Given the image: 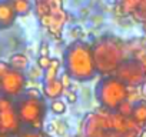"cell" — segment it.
Here are the masks:
<instances>
[{
    "instance_id": "1",
    "label": "cell",
    "mask_w": 146,
    "mask_h": 137,
    "mask_svg": "<svg viewBox=\"0 0 146 137\" xmlns=\"http://www.w3.org/2000/svg\"><path fill=\"white\" fill-rule=\"evenodd\" d=\"M63 64L64 73H67L72 80L76 82L85 83L93 80L98 74L92 46L80 40H76L70 46H67L63 56Z\"/></svg>"
},
{
    "instance_id": "2",
    "label": "cell",
    "mask_w": 146,
    "mask_h": 137,
    "mask_svg": "<svg viewBox=\"0 0 146 137\" xmlns=\"http://www.w3.org/2000/svg\"><path fill=\"white\" fill-rule=\"evenodd\" d=\"M92 53L96 72L102 76L115 74L119 64L126 59L123 41L112 34H105L99 37L92 46Z\"/></svg>"
},
{
    "instance_id": "3",
    "label": "cell",
    "mask_w": 146,
    "mask_h": 137,
    "mask_svg": "<svg viewBox=\"0 0 146 137\" xmlns=\"http://www.w3.org/2000/svg\"><path fill=\"white\" fill-rule=\"evenodd\" d=\"M98 103L108 111H116L119 104L129 97V87L116 76L102 77L95 89Z\"/></svg>"
},
{
    "instance_id": "4",
    "label": "cell",
    "mask_w": 146,
    "mask_h": 137,
    "mask_svg": "<svg viewBox=\"0 0 146 137\" xmlns=\"http://www.w3.org/2000/svg\"><path fill=\"white\" fill-rule=\"evenodd\" d=\"M16 106V113L22 124L39 131L43 126V117L46 114V106L43 99H19Z\"/></svg>"
},
{
    "instance_id": "5",
    "label": "cell",
    "mask_w": 146,
    "mask_h": 137,
    "mask_svg": "<svg viewBox=\"0 0 146 137\" xmlns=\"http://www.w3.org/2000/svg\"><path fill=\"white\" fill-rule=\"evenodd\" d=\"M113 76L123 82L129 89L140 87L142 83L146 80V68L139 57H126L119 64Z\"/></svg>"
},
{
    "instance_id": "6",
    "label": "cell",
    "mask_w": 146,
    "mask_h": 137,
    "mask_svg": "<svg viewBox=\"0 0 146 137\" xmlns=\"http://www.w3.org/2000/svg\"><path fill=\"white\" fill-rule=\"evenodd\" d=\"M20 120L16 113V106L12 99H0V133L2 134H16L20 130Z\"/></svg>"
},
{
    "instance_id": "7",
    "label": "cell",
    "mask_w": 146,
    "mask_h": 137,
    "mask_svg": "<svg viewBox=\"0 0 146 137\" xmlns=\"http://www.w3.org/2000/svg\"><path fill=\"white\" fill-rule=\"evenodd\" d=\"M26 89V76L23 72L17 70H10L0 79V92L3 97L7 99H15L19 97Z\"/></svg>"
},
{
    "instance_id": "8",
    "label": "cell",
    "mask_w": 146,
    "mask_h": 137,
    "mask_svg": "<svg viewBox=\"0 0 146 137\" xmlns=\"http://www.w3.org/2000/svg\"><path fill=\"white\" fill-rule=\"evenodd\" d=\"M16 12L12 0H0V29H9L16 22Z\"/></svg>"
},
{
    "instance_id": "9",
    "label": "cell",
    "mask_w": 146,
    "mask_h": 137,
    "mask_svg": "<svg viewBox=\"0 0 146 137\" xmlns=\"http://www.w3.org/2000/svg\"><path fill=\"white\" fill-rule=\"evenodd\" d=\"M130 119L137 124L139 128H145L146 127V100L135 101Z\"/></svg>"
},
{
    "instance_id": "10",
    "label": "cell",
    "mask_w": 146,
    "mask_h": 137,
    "mask_svg": "<svg viewBox=\"0 0 146 137\" xmlns=\"http://www.w3.org/2000/svg\"><path fill=\"white\" fill-rule=\"evenodd\" d=\"M63 92H64V87L62 86L59 77L56 80L43 83V96L47 97V99H50V100L60 99V96L63 94Z\"/></svg>"
},
{
    "instance_id": "11",
    "label": "cell",
    "mask_w": 146,
    "mask_h": 137,
    "mask_svg": "<svg viewBox=\"0 0 146 137\" xmlns=\"http://www.w3.org/2000/svg\"><path fill=\"white\" fill-rule=\"evenodd\" d=\"M9 66L13 70H17V72H26L29 68V59L26 54L23 53H15L9 57Z\"/></svg>"
},
{
    "instance_id": "12",
    "label": "cell",
    "mask_w": 146,
    "mask_h": 137,
    "mask_svg": "<svg viewBox=\"0 0 146 137\" xmlns=\"http://www.w3.org/2000/svg\"><path fill=\"white\" fill-rule=\"evenodd\" d=\"M59 67H60V60L59 59H52V63L50 66L43 70V83H47V82H52V80H56L57 79V72H59Z\"/></svg>"
},
{
    "instance_id": "13",
    "label": "cell",
    "mask_w": 146,
    "mask_h": 137,
    "mask_svg": "<svg viewBox=\"0 0 146 137\" xmlns=\"http://www.w3.org/2000/svg\"><path fill=\"white\" fill-rule=\"evenodd\" d=\"M142 0H120L119 2V10L122 12V14H133L136 12V9L140 6Z\"/></svg>"
},
{
    "instance_id": "14",
    "label": "cell",
    "mask_w": 146,
    "mask_h": 137,
    "mask_svg": "<svg viewBox=\"0 0 146 137\" xmlns=\"http://www.w3.org/2000/svg\"><path fill=\"white\" fill-rule=\"evenodd\" d=\"M15 12L17 16H26L32 12V3L30 0H12Z\"/></svg>"
},
{
    "instance_id": "15",
    "label": "cell",
    "mask_w": 146,
    "mask_h": 137,
    "mask_svg": "<svg viewBox=\"0 0 146 137\" xmlns=\"http://www.w3.org/2000/svg\"><path fill=\"white\" fill-rule=\"evenodd\" d=\"M133 104H135L133 101H130V100H125V101H122V103L119 104V107L116 109V113H117V114H120L122 117L127 119V117H130V116H132Z\"/></svg>"
},
{
    "instance_id": "16",
    "label": "cell",
    "mask_w": 146,
    "mask_h": 137,
    "mask_svg": "<svg viewBox=\"0 0 146 137\" xmlns=\"http://www.w3.org/2000/svg\"><path fill=\"white\" fill-rule=\"evenodd\" d=\"M50 110L53 111V114L62 116V114L66 113V103L63 100H60V99H54L50 103Z\"/></svg>"
},
{
    "instance_id": "17",
    "label": "cell",
    "mask_w": 146,
    "mask_h": 137,
    "mask_svg": "<svg viewBox=\"0 0 146 137\" xmlns=\"http://www.w3.org/2000/svg\"><path fill=\"white\" fill-rule=\"evenodd\" d=\"M50 63H52V57H49V56H40L37 59V66H39L40 70H46L50 66Z\"/></svg>"
},
{
    "instance_id": "18",
    "label": "cell",
    "mask_w": 146,
    "mask_h": 137,
    "mask_svg": "<svg viewBox=\"0 0 146 137\" xmlns=\"http://www.w3.org/2000/svg\"><path fill=\"white\" fill-rule=\"evenodd\" d=\"M25 97H29V99H43V93H40L37 89H27V90H25Z\"/></svg>"
},
{
    "instance_id": "19",
    "label": "cell",
    "mask_w": 146,
    "mask_h": 137,
    "mask_svg": "<svg viewBox=\"0 0 146 137\" xmlns=\"http://www.w3.org/2000/svg\"><path fill=\"white\" fill-rule=\"evenodd\" d=\"M59 80H60V83H62V86L64 87V89H69L70 87V84H72V79L69 77V74L67 73H62V76L59 77Z\"/></svg>"
},
{
    "instance_id": "20",
    "label": "cell",
    "mask_w": 146,
    "mask_h": 137,
    "mask_svg": "<svg viewBox=\"0 0 146 137\" xmlns=\"http://www.w3.org/2000/svg\"><path fill=\"white\" fill-rule=\"evenodd\" d=\"M19 137H49V136H47V134H42V133L33 130V131H26V133L20 134Z\"/></svg>"
},
{
    "instance_id": "21",
    "label": "cell",
    "mask_w": 146,
    "mask_h": 137,
    "mask_svg": "<svg viewBox=\"0 0 146 137\" xmlns=\"http://www.w3.org/2000/svg\"><path fill=\"white\" fill-rule=\"evenodd\" d=\"M9 70H10L9 63H7V61H0V79H2Z\"/></svg>"
},
{
    "instance_id": "22",
    "label": "cell",
    "mask_w": 146,
    "mask_h": 137,
    "mask_svg": "<svg viewBox=\"0 0 146 137\" xmlns=\"http://www.w3.org/2000/svg\"><path fill=\"white\" fill-rule=\"evenodd\" d=\"M66 100H67V103H70V104H75V103L78 101V94H76L75 92H67V93H66Z\"/></svg>"
},
{
    "instance_id": "23",
    "label": "cell",
    "mask_w": 146,
    "mask_h": 137,
    "mask_svg": "<svg viewBox=\"0 0 146 137\" xmlns=\"http://www.w3.org/2000/svg\"><path fill=\"white\" fill-rule=\"evenodd\" d=\"M139 133L140 131L137 130H126L122 134H119V137H139Z\"/></svg>"
},
{
    "instance_id": "24",
    "label": "cell",
    "mask_w": 146,
    "mask_h": 137,
    "mask_svg": "<svg viewBox=\"0 0 146 137\" xmlns=\"http://www.w3.org/2000/svg\"><path fill=\"white\" fill-rule=\"evenodd\" d=\"M39 54H40V56H49V44H47V43H42V44H40Z\"/></svg>"
},
{
    "instance_id": "25",
    "label": "cell",
    "mask_w": 146,
    "mask_h": 137,
    "mask_svg": "<svg viewBox=\"0 0 146 137\" xmlns=\"http://www.w3.org/2000/svg\"><path fill=\"white\" fill-rule=\"evenodd\" d=\"M140 94H142V97L146 100V80L142 83V86H140Z\"/></svg>"
},
{
    "instance_id": "26",
    "label": "cell",
    "mask_w": 146,
    "mask_h": 137,
    "mask_svg": "<svg viewBox=\"0 0 146 137\" xmlns=\"http://www.w3.org/2000/svg\"><path fill=\"white\" fill-rule=\"evenodd\" d=\"M142 30H143V33L146 34V20H143V22H142Z\"/></svg>"
}]
</instances>
